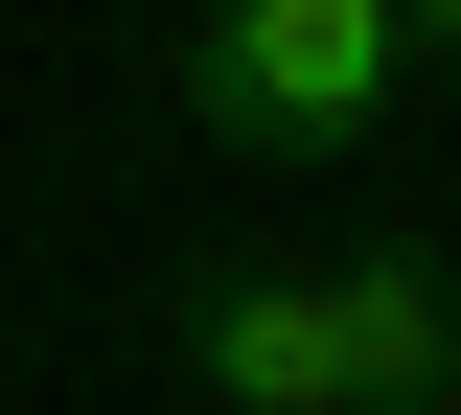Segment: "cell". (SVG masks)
<instances>
[{"mask_svg": "<svg viewBox=\"0 0 461 415\" xmlns=\"http://www.w3.org/2000/svg\"><path fill=\"white\" fill-rule=\"evenodd\" d=\"M185 116L230 139V162H300V185H346L369 139H393V69H415V23L393 0H185Z\"/></svg>", "mask_w": 461, "mask_h": 415, "instance_id": "6da1fadb", "label": "cell"}, {"mask_svg": "<svg viewBox=\"0 0 461 415\" xmlns=\"http://www.w3.org/2000/svg\"><path fill=\"white\" fill-rule=\"evenodd\" d=\"M162 323H185V392H208V415H346V369H323V277H277V254H208Z\"/></svg>", "mask_w": 461, "mask_h": 415, "instance_id": "7a4b0ae2", "label": "cell"}, {"mask_svg": "<svg viewBox=\"0 0 461 415\" xmlns=\"http://www.w3.org/2000/svg\"><path fill=\"white\" fill-rule=\"evenodd\" d=\"M323 369H346V415H461V277L415 231L323 254Z\"/></svg>", "mask_w": 461, "mask_h": 415, "instance_id": "3957f363", "label": "cell"}, {"mask_svg": "<svg viewBox=\"0 0 461 415\" xmlns=\"http://www.w3.org/2000/svg\"><path fill=\"white\" fill-rule=\"evenodd\" d=\"M393 23H415V47H438V69H461V0H393Z\"/></svg>", "mask_w": 461, "mask_h": 415, "instance_id": "277c9868", "label": "cell"}]
</instances>
